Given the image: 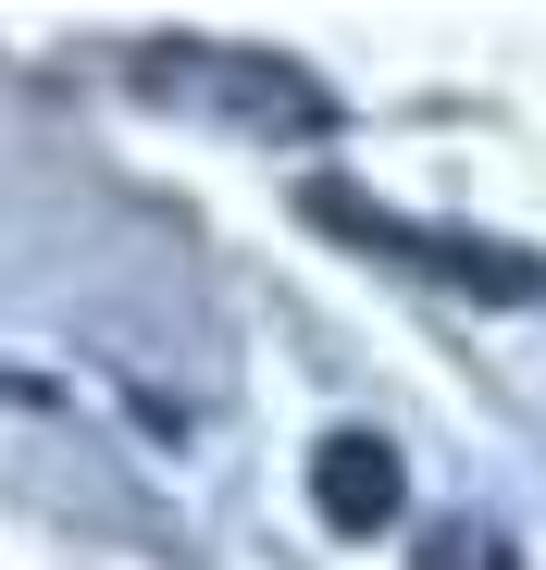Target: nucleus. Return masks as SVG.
I'll list each match as a JSON object with an SVG mask.
<instances>
[{"instance_id": "4", "label": "nucleus", "mask_w": 546, "mask_h": 570, "mask_svg": "<svg viewBox=\"0 0 546 570\" xmlns=\"http://www.w3.org/2000/svg\"><path fill=\"white\" fill-rule=\"evenodd\" d=\"M422 570H509V546H497L485 521H435V533H422Z\"/></svg>"}, {"instance_id": "1", "label": "nucleus", "mask_w": 546, "mask_h": 570, "mask_svg": "<svg viewBox=\"0 0 546 570\" xmlns=\"http://www.w3.org/2000/svg\"><path fill=\"white\" fill-rule=\"evenodd\" d=\"M137 87L149 100H174V112H224V125H286V137H323L335 125V100L299 75V62H273V50H212V38H174V50H149L137 62Z\"/></svg>"}, {"instance_id": "2", "label": "nucleus", "mask_w": 546, "mask_h": 570, "mask_svg": "<svg viewBox=\"0 0 546 570\" xmlns=\"http://www.w3.org/2000/svg\"><path fill=\"white\" fill-rule=\"evenodd\" d=\"M311 224H335V236H360V248H386V261H410V273H435V285H472V298H546V261L534 248H497V236H447V224H398V212H373L360 186H311Z\"/></svg>"}, {"instance_id": "3", "label": "nucleus", "mask_w": 546, "mask_h": 570, "mask_svg": "<svg viewBox=\"0 0 546 570\" xmlns=\"http://www.w3.org/2000/svg\"><path fill=\"white\" fill-rule=\"evenodd\" d=\"M398 497H410V471H398V446H386V434H360V422H348V434H323V446H311V509H323L335 533H386V521H398Z\"/></svg>"}]
</instances>
